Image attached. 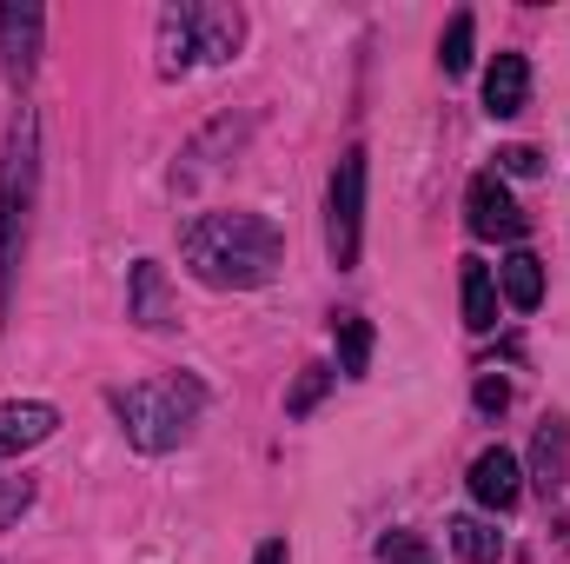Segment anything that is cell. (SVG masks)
<instances>
[{
  "instance_id": "7402d4cb",
  "label": "cell",
  "mask_w": 570,
  "mask_h": 564,
  "mask_svg": "<svg viewBox=\"0 0 570 564\" xmlns=\"http://www.w3.org/2000/svg\"><path fill=\"white\" fill-rule=\"evenodd\" d=\"M385 558H392V564H431L419 538H385Z\"/></svg>"
},
{
  "instance_id": "9a60e30c",
  "label": "cell",
  "mask_w": 570,
  "mask_h": 564,
  "mask_svg": "<svg viewBox=\"0 0 570 564\" xmlns=\"http://www.w3.org/2000/svg\"><path fill=\"white\" fill-rule=\"evenodd\" d=\"M332 332H338V372L365 379V366H372V325H365V312H338Z\"/></svg>"
},
{
  "instance_id": "30bf717a",
  "label": "cell",
  "mask_w": 570,
  "mask_h": 564,
  "mask_svg": "<svg viewBox=\"0 0 570 564\" xmlns=\"http://www.w3.org/2000/svg\"><path fill=\"white\" fill-rule=\"evenodd\" d=\"M127 319H140L146 332H166L173 325V299H166V273L140 260L134 266V285H127Z\"/></svg>"
},
{
  "instance_id": "d6986e66",
  "label": "cell",
  "mask_w": 570,
  "mask_h": 564,
  "mask_svg": "<svg viewBox=\"0 0 570 564\" xmlns=\"http://www.w3.org/2000/svg\"><path fill=\"white\" fill-rule=\"evenodd\" d=\"M325 386H332V372H325V366H305V372H298V386H292V399H285V412H292V419H305V412L325 399Z\"/></svg>"
},
{
  "instance_id": "4fadbf2b",
  "label": "cell",
  "mask_w": 570,
  "mask_h": 564,
  "mask_svg": "<svg viewBox=\"0 0 570 564\" xmlns=\"http://www.w3.org/2000/svg\"><path fill=\"white\" fill-rule=\"evenodd\" d=\"M498 285H504V299H511L518 312H531V305L544 299V260H538V253H511V260L498 266Z\"/></svg>"
},
{
  "instance_id": "2e32d148",
  "label": "cell",
  "mask_w": 570,
  "mask_h": 564,
  "mask_svg": "<svg viewBox=\"0 0 570 564\" xmlns=\"http://www.w3.org/2000/svg\"><path fill=\"white\" fill-rule=\"evenodd\" d=\"M159 54H166V60H159L166 74H179V67L199 54V47H193V7H166V13H159Z\"/></svg>"
},
{
  "instance_id": "5bb4252c",
  "label": "cell",
  "mask_w": 570,
  "mask_h": 564,
  "mask_svg": "<svg viewBox=\"0 0 570 564\" xmlns=\"http://www.w3.org/2000/svg\"><path fill=\"white\" fill-rule=\"evenodd\" d=\"M451 552L464 564H498L504 558V532L484 518H451Z\"/></svg>"
},
{
  "instance_id": "7c38bea8",
  "label": "cell",
  "mask_w": 570,
  "mask_h": 564,
  "mask_svg": "<svg viewBox=\"0 0 570 564\" xmlns=\"http://www.w3.org/2000/svg\"><path fill=\"white\" fill-rule=\"evenodd\" d=\"M458 299H464V325L471 332H491L498 325V280L484 260H464L458 266Z\"/></svg>"
},
{
  "instance_id": "44dd1931",
  "label": "cell",
  "mask_w": 570,
  "mask_h": 564,
  "mask_svg": "<svg viewBox=\"0 0 570 564\" xmlns=\"http://www.w3.org/2000/svg\"><path fill=\"white\" fill-rule=\"evenodd\" d=\"M471 399H478V412H504V406H511V386H504V379H491V372H484V379H478V392H471Z\"/></svg>"
},
{
  "instance_id": "ba28073f",
  "label": "cell",
  "mask_w": 570,
  "mask_h": 564,
  "mask_svg": "<svg viewBox=\"0 0 570 564\" xmlns=\"http://www.w3.org/2000/svg\"><path fill=\"white\" fill-rule=\"evenodd\" d=\"M524 100H531V60H524V54H498L491 74H484V107H491V120H518Z\"/></svg>"
},
{
  "instance_id": "cb8c5ba5",
  "label": "cell",
  "mask_w": 570,
  "mask_h": 564,
  "mask_svg": "<svg viewBox=\"0 0 570 564\" xmlns=\"http://www.w3.org/2000/svg\"><path fill=\"white\" fill-rule=\"evenodd\" d=\"M253 564H292V552H285V538H266V545L253 552Z\"/></svg>"
},
{
  "instance_id": "ac0fdd59",
  "label": "cell",
  "mask_w": 570,
  "mask_h": 564,
  "mask_svg": "<svg viewBox=\"0 0 570 564\" xmlns=\"http://www.w3.org/2000/svg\"><path fill=\"white\" fill-rule=\"evenodd\" d=\"M564 451H570L564 425H544V431H538V485H544V492H558V471H564Z\"/></svg>"
},
{
  "instance_id": "7a4b0ae2",
  "label": "cell",
  "mask_w": 570,
  "mask_h": 564,
  "mask_svg": "<svg viewBox=\"0 0 570 564\" xmlns=\"http://www.w3.org/2000/svg\"><path fill=\"white\" fill-rule=\"evenodd\" d=\"M199 406H206V392H199V379H186V372H166V379H146V386L114 392V412H120L127 438H134L140 451H173V445H186L193 425H199Z\"/></svg>"
},
{
  "instance_id": "8992f818",
  "label": "cell",
  "mask_w": 570,
  "mask_h": 564,
  "mask_svg": "<svg viewBox=\"0 0 570 564\" xmlns=\"http://www.w3.org/2000/svg\"><path fill=\"white\" fill-rule=\"evenodd\" d=\"M40 27H47V13L40 7H0V60H7V80H33V67H40Z\"/></svg>"
},
{
  "instance_id": "ffe728a7",
  "label": "cell",
  "mask_w": 570,
  "mask_h": 564,
  "mask_svg": "<svg viewBox=\"0 0 570 564\" xmlns=\"http://www.w3.org/2000/svg\"><path fill=\"white\" fill-rule=\"evenodd\" d=\"M504 173H511V179H531V173H544V153H538V146H504V153H498V179H504Z\"/></svg>"
},
{
  "instance_id": "6da1fadb",
  "label": "cell",
  "mask_w": 570,
  "mask_h": 564,
  "mask_svg": "<svg viewBox=\"0 0 570 564\" xmlns=\"http://www.w3.org/2000/svg\"><path fill=\"white\" fill-rule=\"evenodd\" d=\"M279 226L259 213H199L179 226V260L186 273L213 292H253L279 273Z\"/></svg>"
},
{
  "instance_id": "5b68a950",
  "label": "cell",
  "mask_w": 570,
  "mask_h": 564,
  "mask_svg": "<svg viewBox=\"0 0 570 564\" xmlns=\"http://www.w3.org/2000/svg\"><path fill=\"white\" fill-rule=\"evenodd\" d=\"M464 226L478 233V240H524V206L511 200V186L498 179V173H478L471 186H464Z\"/></svg>"
},
{
  "instance_id": "277c9868",
  "label": "cell",
  "mask_w": 570,
  "mask_h": 564,
  "mask_svg": "<svg viewBox=\"0 0 570 564\" xmlns=\"http://www.w3.org/2000/svg\"><path fill=\"white\" fill-rule=\"evenodd\" d=\"M358 233H365V153L352 146L332 173V260L358 266Z\"/></svg>"
},
{
  "instance_id": "603a6c76",
  "label": "cell",
  "mask_w": 570,
  "mask_h": 564,
  "mask_svg": "<svg viewBox=\"0 0 570 564\" xmlns=\"http://www.w3.org/2000/svg\"><path fill=\"white\" fill-rule=\"evenodd\" d=\"M27 498H33V485H27V478H13V485L0 492V518H13V512H27Z\"/></svg>"
},
{
  "instance_id": "9c48e42d",
  "label": "cell",
  "mask_w": 570,
  "mask_h": 564,
  "mask_svg": "<svg viewBox=\"0 0 570 564\" xmlns=\"http://www.w3.org/2000/svg\"><path fill=\"white\" fill-rule=\"evenodd\" d=\"M53 425H60V412L40 406V399H27V406H0V458H20V451L47 445Z\"/></svg>"
},
{
  "instance_id": "8fae6325",
  "label": "cell",
  "mask_w": 570,
  "mask_h": 564,
  "mask_svg": "<svg viewBox=\"0 0 570 564\" xmlns=\"http://www.w3.org/2000/svg\"><path fill=\"white\" fill-rule=\"evenodd\" d=\"M239 33H246V20L233 7H193V47L206 60H233L239 54Z\"/></svg>"
},
{
  "instance_id": "52a82bcc",
  "label": "cell",
  "mask_w": 570,
  "mask_h": 564,
  "mask_svg": "<svg viewBox=\"0 0 570 564\" xmlns=\"http://www.w3.org/2000/svg\"><path fill=\"white\" fill-rule=\"evenodd\" d=\"M471 498H478L484 512H511V505L524 498V471H518V458H511L504 445H491V451L471 458Z\"/></svg>"
},
{
  "instance_id": "3957f363",
  "label": "cell",
  "mask_w": 570,
  "mask_h": 564,
  "mask_svg": "<svg viewBox=\"0 0 570 564\" xmlns=\"http://www.w3.org/2000/svg\"><path fill=\"white\" fill-rule=\"evenodd\" d=\"M33 179H40V134H33V114H20L13 140H7V173H0V305L13 299V273H20V253H27Z\"/></svg>"
},
{
  "instance_id": "e0dca14e",
  "label": "cell",
  "mask_w": 570,
  "mask_h": 564,
  "mask_svg": "<svg viewBox=\"0 0 570 564\" xmlns=\"http://www.w3.org/2000/svg\"><path fill=\"white\" fill-rule=\"evenodd\" d=\"M471 33H478V20H471V13H451V27H444V40H438V67H444V74H464V67H471Z\"/></svg>"
}]
</instances>
